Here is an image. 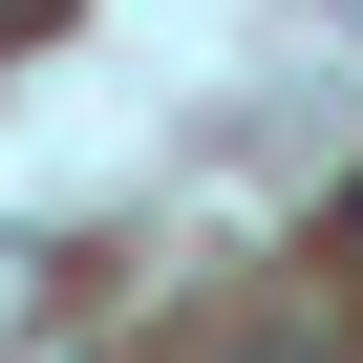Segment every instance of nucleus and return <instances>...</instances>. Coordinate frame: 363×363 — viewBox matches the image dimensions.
I'll use <instances>...</instances> for the list:
<instances>
[{
    "mask_svg": "<svg viewBox=\"0 0 363 363\" xmlns=\"http://www.w3.org/2000/svg\"><path fill=\"white\" fill-rule=\"evenodd\" d=\"M235 363H342V342H299V320H278V342H235Z\"/></svg>",
    "mask_w": 363,
    "mask_h": 363,
    "instance_id": "nucleus-1",
    "label": "nucleus"
},
{
    "mask_svg": "<svg viewBox=\"0 0 363 363\" xmlns=\"http://www.w3.org/2000/svg\"><path fill=\"white\" fill-rule=\"evenodd\" d=\"M342 257H363V171H342Z\"/></svg>",
    "mask_w": 363,
    "mask_h": 363,
    "instance_id": "nucleus-2",
    "label": "nucleus"
}]
</instances>
